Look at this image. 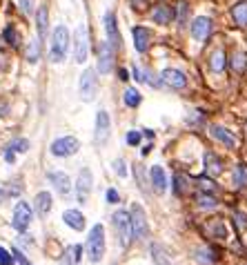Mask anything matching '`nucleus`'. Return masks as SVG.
I'll return each mask as SVG.
<instances>
[{
    "mask_svg": "<svg viewBox=\"0 0 247 265\" xmlns=\"http://www.w3.org/2000/svg\"><path fill=\"white\" fill-rule=\"evenodd\" d=\"M149 178H151V187L158 192V194H162V192L167 190V176H165V172H162L160 165L151 167V170H149Z\"/></svg>",
    "mask_w": 247,
    "mask_h": 265,
    "instance_id": "16",
    "label": "nucleus"
},
{
    "mask_svg": "<svg viewBox=\"0 0 247 265\" xmlns=\"http://www.w3.org/2000/svg\"><path fill=\"white\" fill-rule=\"evenodd\" d=\"M80 256H83V247L80 245H69L65 250V254H63V258H60L58 265H78Z\"/></svg>",
    "mask_w": 247,
    "mask_h": 265,
    "instance_id": "19",
    "label": "nucleus"
},
{
    "mask_svg": "<svg viewBox=\"0 0 247 265\" xmlns=\"http://www.w3.org/2000/svg\"><path fill=\"white\" fill-rule=\"evenodd\" d=\"M105 33H107V43L111 45L114 49L120 47V33H118V22H116V16L111 14H105Z\"/></svg>",
    "mask_w": 247,
    "mask_h": 265,
    "instance_id": "12",
    "label": "nucleus"
},
{
    "mask_svg": "<svg viewBox=\"0 0 247 265\" xmlns=\"http://www.w3.org/2000/svg\"><path fill=\"white\" fill-rule=\"evenodd\" d=\"M80 143L74 136H63V138H56L52 143V154L58 156V159H67V156H74Z\"/></svg>",
    "mask_w": 247,
    "mask_h": 265,
    "instance_id": "6",
    "label": "nucleus"
},
{
    "mask_svg": "<svg viewBox=\"0 0 247 265\" xmlns=\"http://www.w3.org/2000/svg\"><path fill=\"white\" fill-rule=\"evenodd\" d=\"M198 185H200L203 190H207V192H214V190H216L214 180H212V178H205V176H200V178H198Z\"/></svg>",
    "mask_w": 247,
    "mask_h": 265,
    "instance_id": "36",
    "label": "nucleus"
},
{
    "mask_svg": "<svg viewBox=\"0 0 247 265\" xmlns=\"http://www.w3.org/2000/svg\"><path fill=\"white\" fill-rule=\"evenodd\" d=\"M31 218H33V212H31L29 203L20 201L18 205H16V210H14V218H11V225H14V230H18V232H25V230L29 228Z\"/></svg>",
    "mask_w": 247,
    "mask_h": 265,
    "instance_id": "7",
    "label": "nucleus"
},
{
    "mask_svg": "<svg viewBox=\"0 0 247 265\" xmlns=\"http://www.w3.org/2000/svg\"><path fill=\"white\" fill-rule=\"evenodd\" d=\"M132 33H134V47H136V52H140V54L147 52L149 41H151V31L145 29V27H134Z\"/></svg>",
    "mask_w": 247,
    "mask_h": 265,
    "instance_id": "15",
    "label": "nucleus"
},
{
    "mask_svg": "<svg viewBox=\"0 0 247 265\" xmlns=\"http://www.w3.org/2000/svg\"><path fill=\"white\" fill-rule=\"evenodd\" d=\"M27 58H29V63H36L38 60V43H31V47L27 49Z\"/></svg>",
    "mask_w": 247,
    "mask_h": 265,
    "instance_id": "39",
    "label": "nucleus"
},
{
    "mask_svg": "<svg viewBox=\"0 0 247 265\" xmlns=\"http://www.w3.org/2000/svg\"><path fill=\"white\" fill-rule=\"evenodd\" d=\"M36 25H38V36L40 38H47V27H49V11H47V5H43L36 14Z\"/></svg>",
    "mask_w": 247,
    "mask_h": 265,
    "instance_id": "20",
    "label": "nucleus"
},
{
    "mask_svg": "<svg viewBox=\"0 0 247 265\" xmlns=\"http://www.w3.org/2000/svg\"><path fill=\"white\" fill-rule=\"evenodd\" d=\"M210 31H212V20L205 18V16H200V18H196L192 22V36L196 38V41L203 43L205 38L210 36Z\"/></svg>",
    "mask_w": 247,
    "mask_h": 265,
    "instance_id": "14",
    "label": "nucleus"
},
{
    "mask_svg": "<svg viewBox=\"0 0 247 265\" xmlns=\"http://www.w3.org/2000/svg\"><path fill=\"white\" fill-rule=\"evenodd\" d=\"M210 67H212V71H216V74L225 69V54L214 52V56H212V60H210Z\"/></svg>",
    "mask_w": 247,
    "mask_h": 265,
    "instance_id": "28",
    "label": "nucleus"
},
{
    "mask_svg": "<svg viewBox=\"0 0 247 265\" xmlns=\"http://www.w3.org/2000/svg\"><path fill=\"white\" fill-rule=\"evenodd\" d=\"M9 149H11V152H20V154H22V152L29 149V140H25V138L11 140V143H9Z\"/></svg>",
    "mask_w": 247,
    "mask_h": 265,
    "instance_id": "33",
    "label": "nucleus"
},
{
    "mask_svg": "<svg viewBox=\"0 0 247 265\" xmlns=\"http://www.w3.org/2000/svg\"><path fill=\"white\" fill-rule=\"evenodd\" d=\"M114 170L118 172V176H122V178L127 176V167H125V161H122V159H116L114 161Z\"/></svg>",
    "mask_w": 247,
    "mask_h": 265,
    "instance_id": "37",
    "label": "nucleus"
},
{
    "mask_svg": "<svg viewBox=\"0 0 247 265\" xmlns=\"http://www.w3.org/2000/svg\"><path fill=\"white\" fill-rule=\"evenodd\" d=\"M109 138V114L105 109H100L96 114V134H94V140L96 145H105Z\"/></svg>",
    "mask_w": 247,
    "mask_h": 265,
    "instance_id": "11",
    "label": "nucleus"
},
{
    "mask_svg": "<svg viewBox=\"0 0 247 265\" xmlns=\"http://www.w3.org/2000/svg\"><path fill=\"white\" fill-rule=\"evenodd\" d=\"M3 38H5V43L11 45V47H16L18 45V31H16V27H5V31H3Z\"/></svg>",
    "mask_w": 247,
    "mask_h": 265,
    "instance_id": "31",
    "label": "nucleus"
},
{
    "mask_svg": "<svg viewBox=\"0 0 247 265\" xmlns=\"http://www.w3.org/2000/svg\"><path fill=\"white\" fill-rule=\"evenodd\" d=\"M92 187H94V176H92V170H80L78 174V183H76V194H78V203H85L92 194Z\"/></svg>",
    "mask_w": 247,
    "mask_h": 265,
    "instance_id": "9",
    "label": "nucleus"
},
{
    "mask_svg": "<svg viewBox=\"0 0 247 265\" xmlns=\"http://www.w3.org/2000/svg\"><path fill=\"white\" fill-rule=\"evenodd\" d=\"M63 218H65V223L69 225V228H74V230H83V228H85V216H83L78 210H67L63 214Z\"/></svg>",
    "mask_w": 247,
    "mask_h": 265,
    "instance_id": "21",
    "label": "nucleus"
},
{
    "mask_svg": "<svg viewBox=\"0 0 247 265\" xmlns=\"http://www.w3.org/2000/svg\"><path fill=\"white\" fill-rule=\"evenodd\" d=\"M207 232H210L212 236H216V239H227V228L223 221H214L207 225Z\"/></svg>",
    "mask_w": 247,
    "mask_h": 265,
    "instance_id": "26",
    "label": "nucleus"
},
{
    "mask_svg": "<svg viewBox=\"0 0 247 265\" xmlns=\"http://www.w3.org/2000/svg\"><path fill=\"white\" fill-rule=\"evenodd\" d=\"M134 78H136V81H138V83H143V81H145V76H143V71H140V69H138V67H134Z\"/></svg>",
    "mask_w": 247,
    "mask_h": 265,
    "instance_id": "46",
    "label": "nucleus"
},
{
    "mask_svg": "<svg viewBox=\"0 0 247 265\" xmlns=\"http://www.w3.org/2000/svg\"><path fill=\"white\" fill-rule=\"evenodd\" d=\"M78 89H80V98L85 103H92L96 98V92H98V76L94 69H85L80 76V83H78Z\"/></svg>",
    "mask_w": 247,
    "mask_h": 265,
    "instance_id": "5",
    "label": "nucleus"
},
{
    "mask_svg": "<svg viewBox=\"0 0 247 265\" xmlns=\"http://www.w3.org/2000/svg\"><path fill=\"white\" fill-rule=\"evenodd\" d=\"M107 203H118V192H116V190H107Z\"/></svg>",
    "mask_w": 247,
    "mask_h": 265,
    "instance_id": "42",
    "label": "nucleus"
},
{
    "mask_svg": "<svg viewBox=\"0 0 247 265\" xmlns=\"http://www.w3.org/2000/svg\"><path fill=\"white\" fill-rule=\"evenodd\" d=\"M36 210L40 216H47L49 212H52V194H47V192H40V194L36 196Z\"/></svg>",
    "mask_w": 247,
    "mask_h": 265,
    "instance_id": "23",
    "label": "nucleus"
},
{
    "mask_svg": "<svg viewBox=\"0 0 247 265\" xmlns=\"http://www.w3.org/2000/svg\"><path fill=\"white\" fill-rule=\"evenodd\" d=\"M114 228H116V234H118V241L122 247H129L132 245V239H134V230H132V218H129L127 212H116L114 214Z\"/></svg>",
    "mask_w": 247,
    "mask_h": 265,
    "instance_id": "3",
    "label": "nucleus"
},
{
    "mask_svg": "<svg viewBox=\"0 0 247 265\" xmlns=\"http://www.w3.org/2000/svg\"><path fill=\"white\" fill-rule=\"evenodd\" d=\"M140 94L136 92V89H127L125 92V103H127V107H138L140 105Z\"/></svg>",
    "mask_w": 247,
    "mask_h": 265,
    "instance_id": "32",
    "label": "nucleus"
},
{
    "mask_svg": "<svg viewBox=\"0 0 247 265\" xmlns=\"http://www.w3.org/2000/svg\"><path fill=\"white\" fill-rule=\"evenodd\" d=\"M196 201H198V205L203 207V210H214V207L218 205V201L214 199V196H212V194H205V192L196 196Z\"/></svg>",
    "mask_w": 247,
    "mask_h": 265,
    "instance_id": "27",
    "label": "nucleus"
},
{
    "mask_svg": "<svg viewBox=\"0 0 247 265\" xmlns=\"http://www.w3.org/2000/svg\"><path fill=\"white\" fill-rule=\"evenodd\" d=\"M234 185H236V187H245L247 185V167L245 165H236V170H234Z\"/></svg>",
    "mask_w": 247,
    "mask_h": 265,
    "instance_id": "30",
    "label": "nucleus"
},
{
    "mask_svg": "<svg viewBox=\"0 0 247 265\" xmlns=\"http://www.w3.org/2000/svg\"><path fill=\"white\" fill-rule=\"evenodd\" d=\"M87 254H89V261L92 263H98L105 254V228L100 223H96L89 232V239H87Z\"/></svg>",
    "mask_w": 247,
    "mask_h": 265,
    "instance_id": "2",
    "label": "nucleus"
},
{
    "mask_svg": "<svg viewBox=\"0 0 247 265\" xmlns=\"http://www.w3.org/2000/svg\"><path fill=\"white\" fill-rule=\"evenodd\" d=\"M232 16H234V20H236L238 25H247V0L238 3L236 7L232 9Z\"/></svg>",
    "mask_w": 247,
    "mask_h": 265,
    "instance_id": "25",
    "label": "nucleus"
},
{
    "mask_svg": "<svg viewBox=\"0 0 247 265\" xmlns=\"http://www.w3.org/2000/svg\"><path fill=\"white\" fill-rule=\"evenodd\" d=\"M20 5H22V11H27V14L31 11V0H20Z\"/></svg>",
    "mask_w": 247,
    "mask_h": 265,
    "instance_id": "47",
    "label": "nucleus"
},
{
    "mask_svg": "<svg viewBox=\"0 0 247 265\" xmlns=\"http://www.w3.org/2000/svg\"><path fill=\"white\" fill-rule=\"evenodd\" d=\"M67 49H69V31H67L65 25L56 27L54 29V41H52V52H49V58L52 63H63L65 56H67Z\"/></svg>",
    "mask_w": 247,
    "mask_h": 265,
    "instance_id": "1",
    "label": "nucleus"
},
{
    "mask_svg": "<svg viewBox=\"0 0 247 265\" xmlns=\"http://www.w3.org/2000/svg\"><path fill=\"white\" fill-rule=\"evenodd\" d=\"M5 161H7V163H14V161H16V152H11V149L5 152Z\"/></svg>",
    "mask_w": 247,
    "mask_h": 265,
    "instance_id": "45",
    "label": "nucleus"
},
{
    "mask_svg": "<svg viewBox=\"0 0 247 265\" xmlns=\"http://www.w3.org/2000/svg\"><path fill=\"white\" fill-rule=\"evenodd\" d=\"M149 5V0H134V9H145Z\"/></svg>",
    "mask_w": 247,
    "mask_h": 265,
    "instance_id": "43",
    "label": "nucleus"
},
{
    "mask_svg": "<svg viewBox=\"0 0 247 265\" xmlns=\"http://www.w3.org/2000/svg\"><path fill=\"white\" fill-rule=\"evenodd\" d=\"M234 218H236V225H238L240 230L247 228V214H243V212H234Z\"/></svg>",
    "mask_w": 247,
    "mask_h": 265,
    "instance_id": "40",
    "label": "nucleus"
},
{
    "mask_svg": "<svg viewBox=\"0 0 247 265\" xmlns=\"http://www.w3.org/2000/svg\"><path fill=\"white\" fill-rule=\"evenodd\" d=\"M89 54V41H87V29L85 27H78L74 33V58L76 63H85Z\"/></svg>",
    "mask_w": 247,
    "mask_h": 265,
    "instance_id": "8",
    "label": "nucleus"
},
{
    "mask_svg": "<svg viewBox=\"0 0 247 265\" xmlns=\"http://www.w3.org/2000/svg\"><path fill=\"white\" fill-rule=\"evenodd\" d=\"M114 52L116 49L109 43L100 45V49H98V71L100 74H109L114 69Z\"/></svg>",
    "mask_w": 247,
    "mask_h": 265,
    "instance_id": "10",
    "label": "nucleus"
},
{
    "mask_svg": "<svg viewBox=\"0 0 247 265\" xmlns=\"http://www.w3.org/2000/svg\"><path fill=\"white\" fill-rule=\"evenodd\" d=\"M232 67L236 71H245L247 69V54H236L232 60Z\"/></svg>",
    "mask_w": 247,
    "mask_h": 265,
    "instance_id": "34",
    "label": "nucleus"
},
{
    "mask_svg": "<svg viewBox=\"0 0 247 265\" xmlns=\"http://www.w3.org/2000/svg\"><path fill=\"white\" fill-rule=\"evenodd\" d=\"M151 16H154V22H158V25H167V22L172 20V9L167 7V5H156Z\"/></svg>",
    "mask_w": 247,
    "mask_h": 265,
    "instance_id": "24",
    "label": "nucleus"
},
{
    "mask_svg": "<svg viewBox=\"0 0 247 265\" xmlns=\"http://www.w3.org/2000/svg\"><path fill=\"white\" fill-rule=\"evenodd\" d=\"M14 254H16V256H14V258H16V261H20L22 265H31V263H29V261H27V258H25V256H22V254H20V252H18V250H14Z\"/></svg>",
    "mask_w": 247,
    "mask_h": 265,
    "instance_id": "44",
    "label": "nucleus"
},
{
    "mask_svg": "<svg viewBox=\"0 0 247 265\" xmlns=\"http://www.w3.org/2000/svg\"><path fill=\"white\" fill-rule=\"evenodd\" d=\"M210 134H212V136H214L216 140H221V143L225 145V147H236V138H234L225 127H221V125H212V127H210Z\"/></svg>",
    "mask_w": 247,
    "mask_h": 265,
    "instance_id": "18",
    "label": "nucleus"
},
{
    "mask_svg": "<svg viewBox=\"0 0 247 265\" xmlns=\"http://www.w3.org/2000/svg\"><path fill=\"white\" fill-rule=\"evenodd\" d=\"M129 218H132V230H134V236L140 241H145L149 236V223H147V216H145L143 207L138 203H134L132 210H129Z\"/></svg>",
    "mask_w": 247,
    "mask_h": 265,
    "instance_id": "4",
    "label": "nucleus"
},
{
    "mask_svg": "<svg viewBox=\"0 0 247 265\" xmlns=\"http://www.w3.org/2000/svg\"><path fill=\"white\" fill-rule=\"evenodd\" d=\"M187 11H189L187 3H178V22H185V20H187Z\"/></svg>",
    "mask_w": 247,
    "mask_h": 265,
    "instance_id": "38",
    "label": "nucleus"
},
{
    "mask_svg": "<svg viewBox=\"0 0 247 265\" xmlns=\"http://www.w3.org/2000/svg\"><path fill=\"white\" fill-rule=\"evenodd\" d=\"M47 178H49V183H52L54 187L60 192V194H69L71 180H69V176H67V174H63V172H52Z\"/></svg>",
    "mask_w": 247,
    "mask_h": 265,
    "instance_id": "17",
    "label": "nucleus"
},
{
    "mask_svg": "<svg viewBox=\"0 0 247 265\" xmlns=\"http://www.w3.org/2000/svg\"><path fill=\"white\" fill-rule=\"evenodd\" d=\"M160 78H162L165 85H170L174 89H183L185 85H187V78H185V74L183 71H178V69H165Z\"/></svg>",
    "mask_w": 247,
    "mask_h": 265,
    "instance_id": "13",
    "label": "nucleus"
},
{
    "mask_svg": "<svg viewBox=\"0 0 247 265\" xmlns=\"http://www.w3.org/2000/svg\"><path fill=\"white\" fill-rule=\"evenodd\" d=\"M3 196H5V194H3V190H0V203H3Z\"/></svg>",
    "mask_w": 247,
    "mask_h": 265,
    "instance_id": "49",
    "label": "nucleus"
},
{
    "mask_svg": "<svg viewBox=\"0 0 247 265\" xmlns=\"http://www.w3.org/2000/svg\"><path fill=\"white\" fill-rule=\"evenodd\" d=\"M118 76H120V81H127V69H118Z\"/></svg>",
    "mask_w": 247,
    "mask_h": 265,
    "instance_id": "48",
    "label": "nucleus"
},
{
    "mask_svg": "<svg viewBox=\"0 0 247 265\" xmlns=\"http://www.w3.org/2000/svg\"><path fill=\"white\" fill-rule=\"evenodd\" d=\"M14 261H16V258L11 256L5 247H0V265H14Z\"/></svg>",
    "mask_w": 247,
    "mask_h": 265,
    "instance_id": "35",
    "label": "nucleus"
},
{
    "mask_svg": "<svg viewBox=\"0 0 247 265\" xmlns=\"http://www.w3.org/2000/svg\"><path fill=\"white\" fill-rule=\"evenodd\" d=\"M127 143L129 145H138L140 143V132H129L127 134Z\"/></svg>",
    "mask_w": 247,
    "mask_h": 265,
    "instance_id": "41",
    "label": "nucleus"
},
{
    "mask_svg": "<svg viewBox=\"0 0 247 265\" xmlns=\"http://www.w3.org/2000/svg\"><path fill=\"white\" fill-rule=\"evenodd\" d=\"M205 170H207V174H212V176H218V174L223 172L221 159H218L216 154H212V152H207L205 154Z\"/></svg>",
    "mask_w": 247,
    "mask_h": 265,
    "instance_id": "22",
    "label": "nucleus"
},
{
    "mask_svg": "<svg viewBox=\"0 0 247 265\" xmlns=\"http://www.w3.org/2000/svg\"><path fill=\"white\" fill-rule=\"evenodd\" d=\"M151 256H154L156 265H170V256L165 254V250L160 245H151Z\"/></svg>",
    "mask_w": 247,
    "mask_h": 265,
    "instance_id": "29",
    "label": "nucleus"
}]
</instances>
